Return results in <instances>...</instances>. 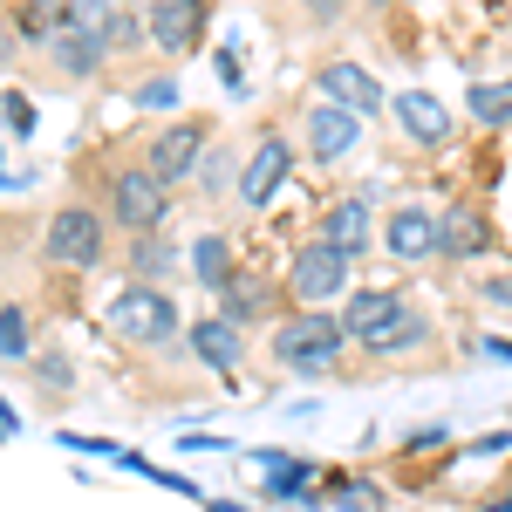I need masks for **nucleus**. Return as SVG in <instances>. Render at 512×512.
Returning a JSON list of instances; mask_svg holds the SVG:
<instances>
[{"mask_svg": "<svg viewBox=\"0 0 512 512\" xmlns=\"http://www.w3.org/2000/svg\"><path fill=\"white\" fill-rule=\"evenodd\" d=\"M478 355H485V362H512V342L506 335H478Z\"/></svg>", "mask_w": 512, "mask_h": 512, "instance_id": "72a5a7b5", "label": "nucleus"}, {"mask_svg": "<svg viewBox=\"0 0 512 512\" xmlns=\"http://www.w3.org/2000/svg\"><path fill=\"white\" fill-rule=\"evenodd\" d=\"M110 335H123L130 349H164V342H178V308H171V294L130 280L117 301H110Z\"/></svg>", "mask_w": 512, "mask_h": 512, "instance_id": "7ed1b4c3", "label": "nucleus"}, {"mask_svg": "<svg viewBox=\"0 0 512 512\" xmlns=\"http://www.w3.org/2000/svg\"><path fill=\"white\" fill-rule=\"evenodd\" d=\"M301 7H308V21H315V28H335V21L349 14V0H301Z\"/></svg>", "mask_w": 512, "mask_h": 512, "instance_id": "2f4dec72", "label": "nucleus"}, {"mask_svg": "<svg viewBox=\"0 0 512 512\" xmlns=\"http://www.w3.org/2000/svg\"><path fill=\"white\" fill-rule=\"evenodd\" d=\"M506 444H512V431H492V437H478V444H472V458H478V451H506Z\"/></svg>", "mask_w": 512, "mask_h": 512, "instance_id": "c9c22d12", "label": "nucleus"}, {"mask_svg": "<svg viewBox=\"0 0 512 512\" xmlns=\"http://www.w3.org/2000/svg\"><path fill=\"white\" fill-rule=\"evenodd\" d=\"M424 342H431V315H424V308H403V315H396L383 335H369L362 349L369 355H410V349H424Z\"/></svg>", "mask_w": 512, "mask_h": 512, "instance_id": "aec40b11", "label": "nucleus"}, {"mask_svg": "<svg viewBox=\"0 0 512 512\" xmlns=\"http://www.w3.org/2000/svg\"><path fill=\"white\" fill-rule=\"evenodd\" d=\"M198 178H205V192H219V178H226V158H205V164H198Z\"/></svg>", "mask_w": 512, "mask_h": 512, "instance_id": "f704fd0d", "label": "nucleus"}, {"mask_svg": "<svg viewBox=\"0 0 512 512\" xmlns=\"http://www.w3.org/2000/svg\"><path fill=\"white\" fill-rule=\"evenodd\" d=\"M219 82H226L233 96H246V76H239V55H233V48H219Z\"/></svg>", "mask_w": 512, "mask_h": 512, "instance_id": "473e14b6", "label": "nucleus"}, {"mask_svg": "<svg viewBox=\"0 0 512 512\" xmlns=\"http://www.w3.org/2000/svg\"><path fill=\"white\" fill-rule=\"evenodd\" d=\"M253 472L267 499H301L315 485V458H287V451H253Z\"/></svg>", "mask_w": 512, "mask_h": 512, "instance_id": "2eb2a0df", "label": "nucleus"}, {"mask_svg": "<svg viewBox=\"0 0 512 512\" xmlns=\"http://www.w3.org/2000/svg\"><path fill=\"white\" fill-rule=\"evenodd\" d=\"M472 117L485 130H512V76L506 82H472Z\"/></svg>", "mask_w": 512, "mask_h": 512, "instance_id": "4be33fe9", "label": "nucleus"}, {"mask_svg": "<svg viewBox=\"0 0 512 512\" xmlns=\"http://www.w3.org/2000/svg\"><path fill=\"white\" fill-rule=\"evenodd\" d=\"M164 205H171V185H164L151 164H130V171H117L110 178V219H117L123 233H158L164 226Z\"/></svg>", "mask_w": 512, "mask_h": 512, "instance_id": "20e7f679", "label": "nucleus"}, {"mask_svg": "<svg viewBox=\"0 0 512 512\" xmlns=\"http://www.w3.org/2000/svg\"><path fill=\"white\" fill-rule=\"evenodd\" d=\"M185 260H192V274L205 280V294H219V287L233 280V239H226V233H198Z\"/></svg>", "mask_w": 512, "mask_h": 512, "instance_id": "6ab92c4d", "label": "nucleus"}, {"mask_svg": "<svg viewBox=\"0 0 512 512\" xmlns=\"http://www.w3.org/2000/svg\"><path fill=\"white\" fill-rule=\"evenodd\" d=\"M349 349V328L328 308H294V315L274 328V362L287 376H335V362Z\"/></svg>", "mask_w": 512, "mask_h": 512, "instance_id": "f257e3e1", "label": "nucleus"}, {"mask_svg": "<svg viewBox=\"0 0 512 512\" xmlns=\"http://www.w3.org/2000/svg\"><path fill=\"white\" fill-rule=\"evenodd\" d=\"M478 301H485V308H506V315H512V274L478 280Z\"/></svg>", "mask_w": 512, "mask_h": 512, "instance_id": "c756f323", "label": "nucleus"}, {"mask_svg": "<svg viewBox=\"0 0 512 512\" xmlns=\"http://www.w3.org/2000/svg\"><path fill=\"white\" fill-rule=\"evenodd\" d=\"M35 376L48 383V390H69V383H76V362H69V355H55V349H48V355L35 362Z\"/></svg>", "mask_w": 512, "mask_h": 512, "instance_id": "c85d7f7f", "label": "nucleus"}, {"mask_svg": "<svg viewBox=\"0 0 512 512\" xmlns=\"http://www.w3.org/2000/svg\"><path fill=\"white\" fill-rule=\"evenodd\" d=\"M355 137H362V117H355V110H342V103H315V110H308V151H315L321 164L349 158Z\"/></svg>", "mask_w": 512, "mask_h": 512, "instance_id": "4468645a", "label": "nucleus"}, {"mask_svg": "<svg viewBox=\"0 0 512 512\" xmlns=\"http://www.w3.org/2000/svg\"><path fill=\"white\" fill-rule=\"evenodd\" d=\"M0 123H7V137H35V103L21 89H0Z\"/></svg>", "mask_w": 512, "mask_h": 512, "instance_id": "a878e982", "label": "nucleus"}, {"mask_svg": "<svg viewBox=\"0 0 512 512\" xmlns=\"http://www.w3.org/2000/svg\"><path fill=\"white\" fill-rule=\"evenodd\" d=\"M485 246H492V233H485L478 212H444V246H437V260H478Z\"/></svg>", "mask_w": 512, "mask_h": 512, "instance_id": "412c9836", "label": "nucleus"}, {"mask_svg": "<svg viewBox=\"0 0 512 512\" xmlns=\"http://www.w3.org/2000/svg\"><path fill=\"white\" fill-rule=\"evenodd\" d=\"M349 253H335V246H301L294 253V267H287V294L301 301V308H328L335 294H349Z\"/></svg>", "mask_w": 512, "mask_h": 512, "instance_id": "39448f33", "label": "nucleus"}, {"mask_svg": "<svg viewBox=\"0 0 512 512\" xmlns=\"http://www.w3.org/2000/svg\"><path fill=\"white\" fill-rule=\"evenodd\" d=\"M369 212H376V185L335 198V205H321L315 239H321V246H335V253H349V260H362V253H369V239H376V219H369Z\"/></svg>", "mask_w": 512, "mask_h": 512, "instance_id": "423d86ee", "label": "nucleus"}, {"mask_svg": "<svg viewBox=\"0 0 512 512\" xmlns=\"http://www.w3.org/2000/svg\"><path fill=\"white\" fill-rule=\"evenodd\" d=\"M396 123H403V137H410V144H444V137H451L444 103L424 96V89H403V96H396Z\"/></svg>", "mask_w": 512, "mask_h": 512, "instance_id": "dca6fc26", "label": "nucleus"}, {"mask_svg": "<svg viewBox=\"0 0 512 512\" xmlns=\"http://www.w3.org/2000/svg\"><path fill=\"white\" fill-rule=\"evenodd\" d=\"M62 444H69V451H96V458H123V444H110V437H82V431H62Z\"/></svg>", "mask_w": 512, "mask_h": 512, "instance_id": "7c9ffc66", "label": "nucleus"}, {"mask_svg": "<svg viewBox=\"0 0 512 512\" xmlns=\"http://www.w3.org/2000/svg\"><path fill=\"white\" fill-rule=\"evenodd\" d=\"M205 130H212V123H198V117H178L171 130H158V144H151V171H158L164 185L198 178V164H205Z\"/></svg>", "mask_w": 512, "mask_h": 512, "instance_id": "1a4fd4ad", "label": "nucleus"}, {"mask_svg": "<svg viewBox=\"0 0 512 512\" xmlns=\"http://www.w3.org/2000/svg\"><path fill=\"white\" fill-rule=\"evenodd\" d=\"M110 219L96 212V205H62L48 226H41V260L48 267H76V274H89V267H103V253H110Z\"/></svg>", "mask_w": 512, "mask_h": 512, "instance_id": "f03ea898", "label": "nucleus"}, {"mask_svg": "<svg viewBox=\"0 0 512 512\" xmlns=\"http://www.w3.org/2000/svg\"><path fill=\"white\" fill-rule=\"evenodd\" d=\"M315 82H321V103H342L355 117H376V110H383V89H376V76H369L362 62H328Z\"/></svg>", "mask_w": 512, "mask_h": 512, "instance_id": "ddd939ff", "label": "nucleus"}, {"mask_svg": "<svg viewBox=\"0 0 512 512\" xmlns=\"http://www.w3.org/2000/svg\"><path fill=\"white\" fill-rule=\"evenodd\" d=\"M48 55H55V69H62V76L89 82L96 69H103V55H110V48H103V35H96V28H69V35L48 41Z\"/></svg>", "mask_w": 512, "mask_h": 512, "instance_id": "a211bd4d", "label": "nucleus"}, {"mask_svg": "<svg viewBox=\"0 0 512 512\" xmlns=\"http://www.w3.org/2000/svg\"><path fill=\"white\" fill-rule=\"evenodd\" d=\"M328 506L335 512H383V492H376L369 478H342V485L328 492Z\"/></svg>", "mask_w": 512, "mask_h": 512, "instance_id": "393cba45", "label": "nucleus"}, {"mask_svg": "<svg viewBox=\"0 0 512 512\" xmlns=\"http://www.w3.org/2000/svg\"><path fill=\"white\" fill-rule=\"evenodd\" d=\"M130 103H137V110H171V103H178V82H171V76L137 82V89H130Z\"/></svg>", "mask_w": 512, "mask_h": 512, "instance_id": "bb28decb", "label": "nucleus"}, {"mask_svg": "<svg viewBox=\"0 0 512 512\" xmlns=\"http://www.w3.org/2000/svg\"><path fill=\"white\" fill-rule=\"evenodd\" d=\"M485 512H512V492H499V499H492V506H485Z\"/></svg>", "mask_w": 512, "mask_h": 512, "instance_id": "e433bc0d", "label": "nucleus"}, {"mask_svg": "<svg viewBox=\"0 0 512 512\" xmlns=\"http://www.w3.org/2000/svg\"><path fill=\"white\" fill-rule=\"evenodd\" d=\"M28 349H35V335H28V308H0V362H28Z\"/></svg>", "mask_w": 512, "mask_h": 512, "instance_id": "b1692460", "label": "nucleus"}, {"mask_svg": "<svg viewBox=\"0 0 512 512\" xmlns=\"http://www.w3.org/2000/svg\"><path fill=\"white\" fill-rule=\"evenodd\" d=\"M130 41H144V14H110L103 21V48H130Z\"/></svg>", "mask_w": 512, "mask_h": 512, "instance_id": "cd10ccee", "label": "nucleus"}, {"mask_svg": "<svg viewBox=\"0 0 512 512\" xmlns=\"http://www.w3.org/2000/svg\"><path fill=\"white\" fill-rule=\"evenodd\" d=\"M287 178H294V151H287V137H260V151L239 164L233 192H239V205H253V212H260V205H267Z\"/></svg>", "mask_w": 512, "mask_h": 512, "instance_id": "9d476101", "label": "nucleus"}, {"mask_svg": "<svg viewBox=\"0 0 512 512\" xmlns=\"http://www.w3.org/2000/svg\"><path fill=\"white\" fill-rule=\"evenodd\" d=\"M219 294H226V301H219V315L233 321V328H253V321L274 308V287H267L260 274H246V267H233V280H226Z\"/></svg>", "mask_w": 512, "mask_h": 512, "instance_id": "f3484780", "label": "nucleus"}, {"mask_svg": "<svg viewBox=\"0 0 512 512\" xmlns=\"http://www.w3.org/2000/svg\"><path fill=\"white\" fill-rule=\"evenodd\" d=\"M437 246H444V212H431V205H396L383 219V253L403 260V267L437 260Z\"/></svg>", "mask_w": 512, "mask_h": 512, "instance_id": "0eeeda50", "label": "nucleus"}, {"mask_svg": "<svg viewBox=\"0 0 512 512\" xmlns=\"http://www.w3.org/2000/svg\"><path fill=\"white\" fill-rule=\"evenodd\" d=\"M185 342H192V355L212 369V376H233L239 362H246V328H233L226 315H205L185 328Z\"/></svg>", "mask_w": 512, "mask_h": 512, "instance_id": "9b49d317", "label": "nucleus"}, {"mask_svg": "<svg viewBox=\"0 0 512 512\" xmlns=\"http://www.w3.org/2000/svg\"><path fill=\"white\" fill-rule=\"evenodd\" d=\"M178 267V253H171V239H158V233H144V239H130V274H171Z\"/></svg>", "mask_w": 512, "mask_h": 512, "instance_id": "5701e85b", "label": "nucleus"}, {"mask_svg": "<svg viewBox=\"0 0 512 512\" xmlns=\"http://www.w3.org/2000/svg\"><path fill=\"white\" fill-rule=\"evenodd\" d=\"M403 308H410L403 287H355L349 301H342V328H349V342H369V335H383Z\"/></svg>", "mask_w": 512, "mask_h": 512, "instance_id": "f8f14e48", "label": "nucleus"}, {"mask_svg": "<svg viewBox=\"0 0 512 512\" xmlns=\"http://www.w3.org/2000/svg\"><path fill=\"white\" fill-rule=\"evenodd\" d=\"M144 35L158 41L164 55H198L205 48V0H151Z\"/></svg>", "mask_w": 512, "mask_h": 512, "instance_id": "6e6552de", "label": "nucleus"}]
</instances>
